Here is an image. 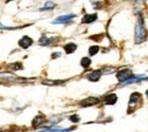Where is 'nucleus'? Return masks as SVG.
Returning <instances> with one entry per match:
<instances>
[{
  "label": "nucleus",
  "instance_id": "0eeeda50",
  "mask_svg": "<svg viewBox=\"0 0 148 132\" xmlns=\"http://www.w3.org/2000/svg\"><path fill=\"white\" fill-rule=\"evenodd\" d=\"M99 103V99L96 98V97H88L83 100H81L80 103V106L81 107H90V106H95Z\"/></svg>",
  "mask_w": 148,
  "mask_h": 132
},
{
  "label": "nucleus",
  "instance_id": "f8f14e48",
  "mask_svg": "<svg viewBox=\"0 0 148 132\" xmlns=\"http://www.w3.org/2000/svg\"><path fill=\"white\" fill-rule=\"evenodd\" d=\"M100 76H101V72L99 70H97V71H92L91 73H89L87 75V79L91 82H97V81H99Z\"/></svg>",
  "mask_w": 148,
  "mask_h": 132
},
{
  "label": "nucleus",
  "instance_id": "dca6fc26",
  "mask_svg": "<svg viewBox=\"0 0 148 132\" xmlns=\"http://www.w3.org/2000/svg\"><path fill=\"white\" fill-rule=\"evenodd\" d=\"M80 64H81V66H82L83 68L90 67V65H91V59H90V57H83V58H81Z\"/></svg>",
  "mask_w": 148,
  "mask_h": 132
},
{
  "label": "nucleus",
  "instance_id": "f3484780",
  "mask_svg": "<svg viewBox=\"0 0 148 132\" xmlns=\"http://www.w3.org/2000/svg\"><path fill=\"white\" fill-rule=\"evenodd\" d=\"M98 51H99V46H90L89 49H88L89 56H95V55H97Z\"/></svg>",
  "mask_w": 148,
  "mask_h": 132
},
{
  "label": "nucleus",
  "instance_id": "4468645a",
  "mask_svg": "<svg viewBox=\"0 0 148 132\" xmlns=\"http://www.w3.org/2000/svg\"><path fill=\"white\" fill-rule=\"evenodd\" d=\"M72 130H74V128L63 129V128H57V127H54V128H47L46 130L40 131V132H71Z\"/></svg>",
  "mask_w": 148,
  "mask_h": 132
},
{
  "label": "nucleus",
  "instance_id": "2eb2a0df",
  "mask_svg": "<svg viewBox=\"0 0 148 132\" xmlns=\"http://www.w3.org/2000/svg\"><path fill=\"white\" fill-rule=\"evenodd\" d=\"M55 7H56L55 2H54V1L48 0V1L45 3V6H43V7H41L39 10H40V12H48V10H53Z\"/></svg>",
  "mask_w": 148,
  "mask_h": 132
},
{
  "label": "nucleus",
  "instance_id": "a878e982",
  "mask_svg": "<svg viewBox=\"0 0 148 132\" xmlns=\"http://www.w3.org/2000/svg\"><path fill=\"white\" fill-rule=\"evenodd\" d=\"M10 1H13V0H6V2L8 3V2H10Z\"/></svg>",
  "mask_w": 148,
  "mask_h": 132
},
{
  "label": "nucleus",
  "instance_id": "5701e85b",
  "mask_svg": "<svg viewBox=\"0 0 148 132\" xmlns=\"http://www.w3.org/2000/svg\"><path fill=\"white\" fill-rule=\"evenodd\" d=\"M92 5H93V7H95V9H100L101 8V6H103V3L100 2V1H92Z\"/></svg>",
  "mask_w": 148,
  "mask_h": 132
},
{
  "label": "nucleus",
  "instance_id": "412c9836",
  "mask_svg": "<svg viewBox=\"0 0 148 132\" xmlns=\"http://www.w3.org/2000/svg\"><path fill=\"white\" fill-rule=\"evenodd\" d=\"M69 118H70V121H71V122H73V123H77V122H80V116H79V115H76V114H75V115H71Z\"/></svg>",
  "mask_w": 148,
  "mask_h": 132
},
{
  "label": "nucleus",
  "instance_id": "b1692460",
  "mask_svg": "<svg viewBox=\"0 0 148 132\" xmlns=\"http://www.w3.org/2000/svg\"><path fill=\"white\" fill-rule=\"evenodd\" d=\"M15 29H18V27H12V26H6V25H2L0 23V30H15Z\"/></svg>",
  "mask_w": 148,
  "mask_h": 132
},
{
  "label": "nucleus",
  "instance_id": "9d476101",
  "mask_svg": "<svg viewBox=\"0 0 148 132\" xmlns=\"http://www.w3.org/2000/svg\"><path fill=\"white\" fill-rule=\"evenodd\" d=\"M45 121H46V118H45L43 115H37V116L33 118V121H32V128L38 129L39 127H41V125L45 123Z\"/></svg>",
  "mask_w": 148,
  "mask_h": 132
},
{
  "label": "nucleus",
  "instance_id": "7ed1b4c3",
  "mask_svg": "<svg viewBox=\"0 0 148 132\" xmlns=\"http://www.w3.org/2000/svg\"><path fill=\"white\" fill-rule=\"evenodd\" d=\"M58 40H59L58 37H48V36L43 34L41 38L39 39V44L42 46V47H48V46L55 44Z\"/></svg>",
  "mask_w": 148,
  "mask_h": 132
},
{
  "label": "nucleus",
  "instance_id": "423d86ee",
  "mask_svg": "<svg viewBox=\"0 0 148 132\" xmlns=\"http://www.w3.org/2000/svg\"><path fill=\"white\" fill-rule=\"evenodd\" d=\"M32 44H33V39L31 37H29V36H24L22 39H19L18 41V46L22 49H27Z\"/></svg>",
  "mask_w": 148,
  "mask_h": 132
},
{
  "label": "nucleus",
  "instance_id": "cd10ccee",
  "mask_svg": "<svg viewBox=\"0 0 148 132\" xmlns=\"http://www.w3.org/2000/svg\"><path fill=\"white\" fill-rule=\"evenodd\" d=\"M136 1H145V0H136Z\"/></svg>",
  "mask_w": 148,
  "mask_h": 132
},
{
  "label": "nucleus",
  "instance_id": "ddd939ff",
  "mask_svg": "<svg viewBox=\"0 0 148 132\" xmlns=\"http://www.w3.org/2000/svg\"><path fill=\"white\" fill-rule=\"evenodd\" d=\"M77 49V46L73 43V42H70V43H66L65 46H64V50H65V53L67 54V55H70V54H73L74 51Z\"/></svg>",
  "mask_w": 148,
  "mask_h": 132
},
{
  "label": "nucleus",
  "instance_id": "bb28decb",
  "mask_svg": "<svg viewBox=\"0 0 148 132\" xmlns=\"http://www.w3.org/2000/svg\"><path fill=\"white\" fill-rule=\"evenodd\" d=\"M146 97H147V99H148V90L146 91Z\"/></svg>",
  "mask_w": 148,
  "mask_h": 132
},
{
  "label": "nucleus",
  "instance_id": "6ab92c4d",
  "mask_svg": "<svg viewBox=\"0 0 148 132\" xmlns=\"http://www.w3.org/2000/svg\"><path fill=\"white\" fill-rule=\"evenodd\" d=\"M10 66V68L12 70H14V71H21V70H23V64L22 63H19V62H16V63H13L12 65H9Z\"/></svg>",
  "mask_w": 148,
  "mask_h": 132
},
{
  "label": "nucleus",
  "instance_id": "9b49d317",
  "mask_svg": "<svg viewBox=\"0 0 148 132\" xmlns=\"http://www.w3.org/2000/svg\"><path fill=\"white\" fill-rule=\"evenodd\" d=\"M117 101V96L115 94H110L104 97V104L105 105H114Z\"/></svg>",
  "mask_w": 148,
  "mask_h": 132
},
{
  "label": "nucleus",
  "instance_id": "aec40b11",
  "mask_svg": "<svg viewBox=\"0 0 148 132\" xmlns=\"http://www.w3.org/2000/svg\"><path fill=\"white\" fill-rule=\"evenodd\" d=\"M101 74H112L115 72V67H108V66H105L101 71Z\"/></svg>",
  "mask_w": 148,
  "mask_h": 132
},
{
  "label": "nucleus",
  "instance_id": "1a4fd4ad",
  "mask_svg": "<svg viewBox=\"0 0 148 132\" xmlns=\"http://www.w3.org/2000/svg\"><path fill=\"white\" fill-rule=\"evenodd\" d=\"M98 18V15L95 13V14H86L82 19H81V23L82 24H90V23H93L95 21H97Z\"/></svg>",
  "mask_w": 148,
  "mask_h": 132
},
{
  "label": "nucleus",
  "instance_id": "f257e3e1",
  "mask_svg": "<svg viewBox=\"0 0 148 132\" xmlns=\"http://www.w3.org/2000/svg\"><path fill=\"white\" fill-rule=\"evenodd\" d=\"M146 39H147V30H146V26H145L143 14L139 13L138 14V21H137L136 27H134V42L137 44H139V43H143Z\"/></svg>",
  "mask_w": 148,
  "mask_h": 132
},
{
  "label": "nucleus",
  "instance_id": "39448f33",
  "mask_svg": "<svg viewBox=\"0 0 148 132\" xmlns=\"http://www.w3.org/2000/svg\"><path fill=\"white\" fill-rule=\"evenodd\" d=\"M131 76H133V73H132L130 70H128V68L121 70V71H119V72L116 73V77H117V80L120 81V83L127 81V80L130 79Z\"/></svg>",
  "mask_w": 148,
  "mask_h": 132
},
{
  "label": "nucleus",
  "instance_id": "a211bd4d",
  "mask_svg": "<svg viewBox=\"0 0 148 132\" xmlns=\"http://www.w3.org/2000/svg\"><path fill=\"white\" fill-rule=\"evenodd\" d=\"M64 81H60V80H56V81H53V80H45L42 83L43 84H47V85H58V84H62Z\"/></svg>",
  "mask_w": 148,
  "mask_h": 132
},
{
  "label": "nucleus",
  "instance_id": "20e7f679",
  "mask_svg": "<svg viewBox=\"0 0 148 132\" xmlns=\"http://www.w3.org/2000/svg\"><path fill=\"white\" fill-rule=\"evenodd\" d=\"M141 81H148V77L145 75H133V76H131L130 79H128L127 81L120 83V84H121V85H129V84L138 83V82H141Z\"/></svg>",
  "mask_w": 148,
  "mask_h": 132
},
{
  "label": "nucleus",
  "instance_id": "4be33fe9",
  "mask_svg": "<svg viewBox=\"0 0 148 132\" xmlns=\"http://www.w3.org/2000/svg\"><path fill=\"white\" fill-rule=\"evenodd\" d=\"M103 37H104V34H97V36H91L90 39H91V40H95V41H101V40H103Z\"/></svg>",
  "mask_w": 148,
  "mask_h": 132
},
{
  "label": "nucleus",
  "instance_id": "f03ea898",
  "mask_svg": "<svg viewBox=\"0 0 148 132\" xmlns=\"http://www.w3.org/2000/svg\"><path fill=\"white\" fill-rule=\"evenodd\" d=\"M141 100H143V96L139 92L131 94L129 99V113H131L132 111H134L138 107V105L141 104Z\"/></svg>",
  "mask_w": 148,
  "mask_h": 132
},
{
  "label": "nucleus",
  "instance_id": "393cba45",
  "mask_svg": "<svg viewBox=\"0 0 148 132\" xmlns=\"http://www.w3.org/2000/svg\"><path fill=\"white\" fill-rule=\"evenodd\" d=\"M60 55H62L60 53H54L53 56H51V58H58V57H60Z\"/></svg>",
  "mask_w": 148,
  "mask_h": 132
},
{
  "label": "nucleus",
  "instance_id": "6e6552de",
  "mask_svg": "<svg viewBox=\"0 0 148 132\" xmlns=\"http://www.w3.org/2000/svg\"><path fill=\"white\" fill-rule=\"evenodd\" d=\"M76 16L74 14H70V15H63V16H59L56 19L53 21V24H66L69 22H71L73 18H75Z\"/></svg>",
  "mask_w": 148,
  "mask_h": 132
}]
</instances>
